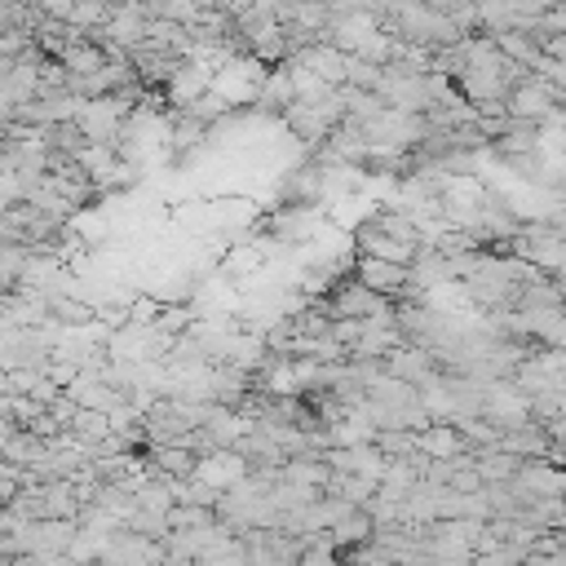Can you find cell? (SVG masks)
<instances>
[{"instance_id":"6da1fadb","label":"cell","mask_w":566,"mask_h":566,"mask_svg":"<svg viewBox=\"0 0 566 566\" xmlns=\"http://www.w3.org/2000/svg\"><path fill=\"white\" fill-rule=\"evenodd\" d=\"M190 478L203 482L208 491L226 495L230 486H239V482L248 478V460H243L239 451H212V455H199V460H195V473H190Z\"/></svg>"},{"instance_id":"7a4b0ae2","label":"cell","mask_w":566,"mask_h":566,"mask_svg":"<svg viewBox=\"0 0 566 566\" xmlns=\"http://www.w3.org/2000/svg\"><path fill=\"white\" fill-rule=\"evenodd\" d=\"M358 287H367L371 296H385V301H402L407 283H411V270L407 265H389V261H371V256H358V270H354Z\"/></svg>"},{"instance_id":"3957f363","label":"cell","mask_w":566,"mask_h":566,"mask_svg":"<svg viewBox=\"0 0 566 566\" xmlns=\"http://www.w3.org/2000/svg\"><path fill=\"white\" fill-rule=\"evenodd\" d=\"M469 447L460 442V433L451 429V424H429V429H420L416 433V455L420 460H455V455H464Z\"/></svg>"},{"instance_id":"277c9868","label":"cell","mask_w":566,"mask_h":566,"mask_svg":"<svg viewBox=\"0 0 566 566\" xmlns=\"http://www.w3.org/2000/svg\"><path fill=\"white\" fill-rule=\"evenodd\" d=\"M199 93H208V75L199 71V66H190V62H177V71L168 75V88H164V97L172 102V106H190Z\"/></svg>"}]
</instances>
